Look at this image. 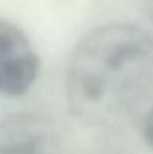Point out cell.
<instances>
[{
    "instance_id": "1",
    "label": "cell",
    "mask_w": 153,
    "mask_h": 154,
    "mask_svg": "<svg viewBox=\"0 0 153 154\" xmlns=\"http://www.w3.org/2000/svg\"><path fill=\"white\" fill-rule=\"evenodd\" d=\"M152 84L153 36L134 24L110 23L90 30L68 63L69 106L84 123L119 121Z\"/></svg>"
},
{
    "instance_id": "2",
    "label": "cell",
    "mask_w": 153,
    "mask_h": 154,
    "mask_svg": "<svg viewBox=\"0 0 153 154\" xmlns=\"http://www.w3.org/2000/svg\"><path fill=\"white\" fill-rule=\"evenodd\" d=\"M39 57L26 33L14 23L0 18V94H26L39 73Z\"/></svg>"
},
{
    "instance_id": "3",
    "label": "cell",
    "mask_w": 153,
    "mask_h": 154,
    "mask_svg": "<svg viewBox=\"0 0 153 154\" xmlns=\"http://www.w3.org/2000/svg\"><path fill=\"white\" fill-rule=\"evenodd\" d=\"M0 154H60L50 120L38 114H14L0 120Z\"/></svg>"
},
{
    "instance_id": "4",
    "label": "cell",
    "mask_w": 153,
    "mask_h": 154,
    "mask_svg": "<svg viewBox=\"0 0 153 154\" xmlns=\"http://www.w3.org/2000/svg\"><path fill=\"white\" fill-rule=\"evenodd\" d=\"M143 135L147 142V145L153 150V108L146 114L144 123H143Z\"/></svg>"
},
{
    "instance_id": "5",
    "label": "cell",
    "mask_w": 153,
    "mask_h": 154,
    "mask_svg": "<svg viewBox=\"0 0 153 154\" xmlns=\"http://www.w3.org/2000/svg\"><path fill=\"white\" fill-rule=\"evenodd\" d=\"M147 6H149V11H150V14L153 17V0H147Z\"/></svg>"
}]
</instances>
